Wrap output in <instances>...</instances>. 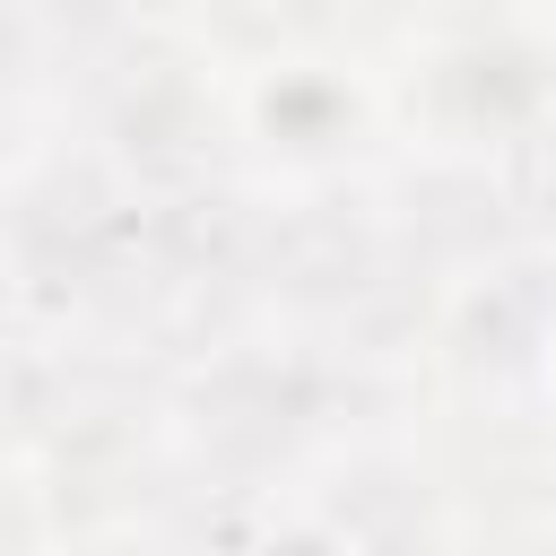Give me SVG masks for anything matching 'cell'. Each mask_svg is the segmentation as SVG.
Returning <instances> with one entry per match:
<instances>
[{
	"mask_svg": "<svg viewBox=\"0 0 556 556\" xmlns=\"http://www.w3.org/2000/svg\"><path fill=\"white\" fill-rule=\"evenodd\" d=\"M547 391H556V321H547Z\"/></svg>",
	"mask_w": 556,
	"mask_h": 556,
	"instance_id": "cell-1",
	"label": "cell"
}]
</instances>
